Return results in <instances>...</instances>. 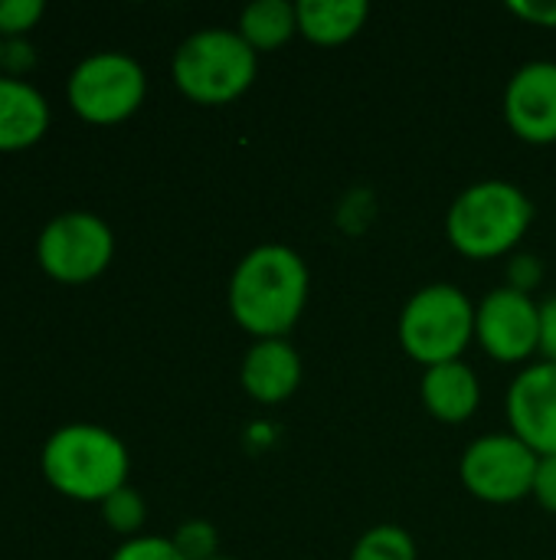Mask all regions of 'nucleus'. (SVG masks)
<instances>
[{
	"label": "nucleus",
	"instance_id": "f257e3e1",
	"mask_svg": "<svg viewBox=\"0 0 556 560\" xmlns=\"http://www.w3.org/2000/svg\"><path fill=\"white\" fill-rule=\"evenodd\" d=\"M308 302L305 259L279 243L256 246L239 259L229 279V312L236 325L259 341L285 338Z\"/></svg>",
	"mask_w": 556,
	"mask_h": 560
},
{
	"label": "nucleus",
	"instance_id": "f03ea898",
	"mask_svg": "<svg viewBox=\"0 0 556 560\" xmlns=\"http://www.w3.org/2000/svg\"><path fill=\"white\" fill-rule=\"evenodd\" d=\"M46 482L75 502H105L128 479L125 443L95 423L59 427L39 453Z\"/></svg>",
	"mask_w": 556,
	"mask_h": 560
},
{
	"label": "nucleus",
	"instance_id": "7ed1b4c3",
	"mask_svg": "<svg viewBox=\"0 0 556 560\" xmlns=\"http://www.w3.org/2000/svg\"><path fill=\"white\" fill-rule=\"evenodd\" d=\"M534 220V203L518 184L482 180L456 197L446 233L465 259H498L521 243Z\"/></svg>",
	"mask_w": 556,
	"mask_h": 560
},
{
	"label": "nucleus",
	"instance_id": "20e7f679",
	"mask_svg": "<svg viewBox=\"0 0 556 560\" xmlns=\"http://www.w3.org/2000/svg\"><path fill=\"white\" fill-rule=\"evenodd\" d=\"M177 89L200 105H226L239 98L259 69V52L239 36V30H197L174 52Z\"/></svg>",
	"mask_w": 556,
	"mask_h": 560
},
{
	"label": "nucleus",
	"instance_id": "39448f33",
	"mask_svg": "<svg viewBox=\"0 0 556 560\" xmlns=\"http://www.w3.org/2000/svg\"><path fill=\"white\" fill-rule=\"evenodd\" d=\"M472 338L475 305L462 289L446 282L419 289L400 315V345L423 368L459 361Z\"/></svg>",
	"mask_w": 556,
	"mask_h": 560
},
{
	"label": "nucleus",
	"instance_id": "423d86ee",
	"mask_svg": "<svg viewBox=\"0 0 556 560\" xmlns=\"http://www.w3.org/2000/svg\"><path fill=\"white\" fill-rule=\"evenodd\" d=\"M144 92L147 79L141 62L118 49L85 56L66 82V95L75 115L95 125H115L134 115L144 102Z\"/></svg>",
	"mask_w": 556,
	"mask_h": 560
},
{
	"label": "nucleus",
	"instance_id": "0eeeda50",
	"mask_svg": "<svg viewBox=\"0 0 556 560\" xmlns=\"http://www.w3.org/2000/svg\"><path fill=\"white\" fill-rule=\"evenodd\" d=\"M115 253V236L108 223L88 210H69L52 217L39 240L36 259L43 272L59 282H88L105 272Z\"/></svg>",
	"mask_w": 556,
	"mask_h": 560
},
{
	"label": "nucleus",
	"instance_id": "6e6552de",
	"mask_svg": "<svg viewBox=\"0 0 556 560\" xmlns=\"http://www.w3.org/2000/svg\"><path fill=\"white\" fill-rule=\"evenodd\" d=\"M541 456L514 433H488L475 440L462 456L465 489L488 505H514L534 492Z\"/></svg>",
	"mask_w": 556,
	"mask_h": 560
},
{
	"label": "nucleus",
	"instance_id": "1a4fd4ad",
	"mask_svg": "<svg viewBox=\"0 0 556 560\" xmlns=\"http://www.w3.org/2000/svg\"><path fill=\"white\" fill-rule=\"evenodd\" d=\"M475 338L495 361H528L541 351V305L511 285L495 289L475 308Z\"/></svg>",
	"mask_w": 556,
	"mask_h": 560
},
{
	"label": "nucleus",
	"instance_id": "9d476101",
	"mask_svg": "<svg viewBox=\"0 0 556 560\" xmlns=\"http://www.w3.org/2000/svg\"><path fill=\"white\" fill-rule=\"evenodd\" d=\"M511 433L537 456H556V364L524 368L508 390Z\"/></svg>",
	"mask_w": 556,
	"mask_h": 560
},
{
	"label": "nucleus",
	"instance_id": "9b49d317",
	"mask_svg": "<svg viewBox=\"0 0 556 560\" xmlns=\"http://www.w3.org/2000/svg\"><path fill=\"white\" fill-rule=\"evenodd\" d=\"M505 118L528 144L556 141V62L521 66L505 89Z\"/></svg>",
	"mask_w": 556,
	"mask_h": 560
},
{
	"label": "nucleus",
	"instance_id": "f8f14e48",
	"mask_svg": "<svg viewBox=\"0 0 556 560\" xmlns=\"http://www.w3.org/2000/svg\"><path fill=\"white\" fill-rule=\"evenodd\" d=\"M246 394L259 404H285L301 384V358L285 338L256 341L239 368Z\"/></svg>",
	"mask_w": 556,
	"mask_h": 560
},
{
	"label": "nucleus",
	"instance_id": "ddd939ff",
	"mask_svg": "<svg viewBox=\"0 0 556 560\" xmlns=\"http://www.w3.org/2000/svg\"><path fill=\"white\" fill-rule=\"evenodd\" d=\"M49 128V102L16 75H0V151L36 144Z\"/></svg>",
	"mask_w": 556,
	"mask_h": 560
},
{
	"label": "nucleus",
	"instance_id": "4468645a",
	"mask_svg": "<svg viewBox=\"0 0 556 560\" xmlns=\"http://www.w3.org/2000/svg\"><path fill=\"white\" fill-rule=\"evenodd\" d=\"M419 394H423L426 410L442 423H465L478 410V400H482L478 377L465 361L426 368Z\"/></svg>",
	"mask_w": 556,
	"mask_h": 560
},
{
	"label": "nucleus",
	"instance_id": "2eb2a0df",
	"mask_svg": "<svg viewBox=\"0 0 556 560\" xmlns=\"http://www.w3.org/2000/svg\"><path fill=\"white\" fill-rule=\"evenodd\" d=\"M298 7V33L318 46H341L354 39L370 13L364 0H301Z\"/></svg>",
	"mask_w": 556,
	"mask_h": 560
},
{
	"label": "nucleus",
	"instance_id": "dca6fc26",
	"mask_svg": "<svg viewBox=\"0 0 556 560\" xmlns=\"http://www.w3.org/2000/svg\"><path fill=\"white\" fill-rule=\"evenodd\" d=\"M298 33V7L288 0H256L239 16V36L256 52H272Z\"/></svg>",
	"mask_w": 556,
	"mask_h": 560
},
{
	"label": "nucleus",
	"instance_id": "f3484780",
	"mask_svg": "<svg viewBox=\"0 0 556 560\" xmlns=\"http://www.w3.org/2000/svg\"><path fill=\"white\" fill-rule=\"evenodd\" d=\"M351 560H416V545L400 525H377L354 545Z\"/></svg>",
	"mask_w": 556,
	"mask_h": 560
},
{
	"label": "nucleus",
	"instance_id": "a211bd4d",
	"mask_svg": "<svg viewBox=\"0 0 556 560\" xmlns=\"http://www.w3.org/2000/svg\"><path fill=\"white\" fill-rule=\"evenodd\" d=\"M102 515H105V522H108L111 532H118V535H134V532L144 525L147 509H144L141 492L121 486L118 492H111V495L102 502Z\"/></svg>",
	"mask_w": 556,
	"mask_h": 560
},
{
	"label": "nucleus",
	"instance_id": "6ab92c4d",
	"mask_svg": "<svg viewBox=\"0 0 556 560\" xmlns=\"http://www.w3.org/2000/svg\"><path fill=\"white\" fill-rule=\"evenodd\" d=\"M170 541L177 545V551L184 555V560L220 558V555H216V545H220V538H216V528H213L210 522H200V518H193V522H184Z\"/></svg>",
	"mask_w": 556,
	"mask_h": 560
},
{
	"label": "nucleus",
	"instance_id": "aec40b11",
	"mask_svg": "<svg viewBox=\"0 0 556 560\" xmlns=\"http://www.w3.org/2000/svg\"><path fill=\"white\" fill-rule=\"evenodd\" d=\"M111 560H184V555L177 551V545L170 538H157V535H141L125 541Z\"/></svg>",
	"mask_w": 556,
	"mask_h": 560
},
{
	"label": "nucleus",
	"instance_id": "412c9836",
	"mask_svg": "<svg viewBox=\"0 0 556 560\" xmlns=\"http://www.w3.org/2000/svg\"><path fill=\"white\" fill-rule=\"evenodd\" d=\"M43 16V0H0V36H23Z\"/></svg>",
	"mask_w": 556,
	"mask_h": 560
},
{
	"label": "nucleus",
	"instance_id": "4be33fe9",
	"mask_svg": "<svg viewBox=\"0 0 556 560\" xmlns=\"http://www.w3.org/2000/svg\"><path fill=\"white\" fill-rule=\"evenodd\" d=\"M547 512L556 515V456H541L537 466V479H534V492H531Z\"/></svg>",
	"mask_w": 556,
	"mask_h": 560
},
{
	"label": "nucleus",
	"instance_id": "5701e85b",
	"mask_svg": "<svg viewBox=\"0 0 556 560\" xmlns=\"http://www.w3.org/2000/svg\"><path fill=\"white\" fill-rule=\"evenodd\" d=\"M33 62H36L33 46H29L23 36H10V39H3V66H7L16 79H20Z\"/></svg>",
	"mask_w": 556,
	"mask_h": 560
},
{
	"label": "nucleus",
	"instance_id": "b1692460",
	"mask_svg": "<svg viewBox=\"0 0 556 560\" xmlns=\"http://www.w3.org/2000/svg\"><path fill=\"white\" fill-rule=\"evenodd\" d=\"M511 13H518L537 26H556V0H528V3L518 0V3H511Z\"/></svg>",
	"mask_w": 556,
	"mask_h": 560
},
{
	"label": "nucleus",
	"instance_id": "393cba45",
	"mask_svg": "<svg viewBox=\"0 0 556 560\" xmlns=\"http://www.w3.org/2000/svg\"><path fill=\"white\" fill-rule=\"evenodd\" d=\"M541 351L556 364V295L541 305Z\"/></svg>",
	"mask_w": 556,
	"mask_h": 560
},
{
	"label": "nucleus",
	"instance_id": "a878e982",
	"mask_svg": "<svg viewBox=\"0 0 556 560\" xmlns=\"http://www.w3.org/2000/svg\"><path fill=\"white\" fill-rule=\"evenodd\" d=\"M0 66H3V36H0Z\"/></svg>",
	"mask_w": 556,
	"mask_h": 560
},
{
	"label": "nucleus",
	"instance_id": "bb28decb",
	"mask_svg": "<svg viewBox=\"0 0 556 560\" xmlns=\"http://www.w3.org/2000/svg\"><path fill=\"white\" fill-rule=\"evenodd\" d=\"M213 560H233V558H213Z\"/></svg>",
	"mask_w": 556,
	"mask_h": 560
}]
</instances>
